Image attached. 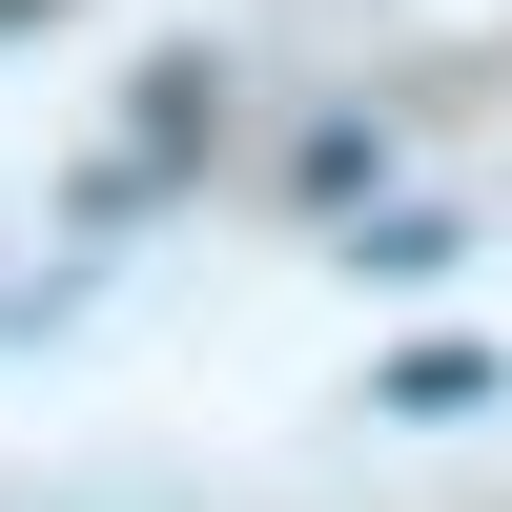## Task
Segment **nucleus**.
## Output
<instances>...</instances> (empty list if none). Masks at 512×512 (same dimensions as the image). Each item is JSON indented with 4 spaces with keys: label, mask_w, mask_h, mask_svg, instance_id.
<instances>
[{
    "label": "nucleus",
    "mask_w": 512,
    "mask_h": 512,
    "mask_svg": "<svg viewBox=\"0 0 512 512\" xmlns=\"http://www.w3.org/2000/svg\"><path fill=\"white\" fill-rule=\"evenodd\" d=\"M0 21H21V0H0Z\"/></svg>",
    "instance_id": "obj_1"
}]
</instances>
